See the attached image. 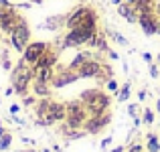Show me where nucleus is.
Segmentation results:
<instances>
[{"label": "nucleus", "instance_id": "obj_48", "mask_svg": "<svg viewBox=\"0 0 160 152\" xmlns=\"http://www.w3.org/2000/svg\"><path fill=\"white\" fill-rule=\"evenodd\" d=\"M158 35H160V18H158Z\"/></svg>", "mask_w": 160, "mask_h": 152}, {"label": "nucleus", "instance_id": "obj_36", "mask_svg": "<svg viewBox=\"0 0 160 152\" xmlns=\"http://www.w3.org/2000/svg\"><path fill=\"white\" fill-rule=\"evenodd\" d=\"M0 6H2V8H12L14 4H12V2H8V0H0Z\"/></svg>", "mask_w": 160, "mask_h": 152}, {"label": "nucleus", "instance_id": "obj_12", "mask_svg": "<svg viewBox=\"0 0 160 152\" xmlns=\"http://www.w3.org/2000/svg\"><path fill=\"white\" fill-rule=\"evenodd\" d=\"M89 10H91V6H77L75 10H71L69 14H67L65 27H67V28H75V27H79V24L85 20V16L89 14Z\"/></svg>", "mask_w": 160, "mask_h": 152}, {"label": "nucleus", "instance_id": "obj_35", "mask_svg": "<svg viewBox=\"0 0 160 152\" xmlns=\"http://www.w3.org/2000/svg\"><path fill=\"white\" fill-rule=\"evenodd\" d=\"M140 126H142V118H140V116H136V118H134V130H138Z\"/></svg>", "mask_w": 160, "mask_h": 152}, {"label": "nucleus", "instance_id": "obj_46", "mask_svg": "<svg viewBox=\"0 0 160 152\" xmlns=\"http://www.w3.org/2000/svg\"><path fill=\"white\" fill-rule=\"evenodd\" d=\"M156 61H158V67H160V53L156 55Z\"/></svg>", "mask_w": 160, "mask_h": 152}, {"label": "nucleus", "instance_id": "obj_45", "mask_svg": "<svg viewBox=\"0 0 160 152\" xmlns=\"http://www.w3.org/2000/svg\"><path fill=\"white\" fill-rule=\"evenodd\" d=\"M31 2H35V4H43V0H31Z\"/></svg>", "mask_w": 160, "mask_h": 152}, {"label": "nucleus", "instance_id": "obj_19", "mask_svg": "<svg viewBox=\"0 0 160 152\" xmlns=\"http://www.w3.org/2000/svg\"><path fill=\"white\" fill-rule=\"evenodd\" d=\"M89 59H93V53H89V51H79V53L71 59V63L67 67H69V69H73V71H77L79 67H81L83 63H87Z\"/></svg>", "mask_w": 160, "mask_h": 152}, {"label": "nucleus", "instance_id": "obj_42", "mask_svg": "<svg viewBox=\"0 0 160 152\" xmlns=\"http://www.w3.org/2000/svg\"><path fill=\"white\" fill-rule=\"evenodd\" d=\"M109 2H112L113 6H118V4H122V2H124V0H109Z\"/></svg>", "mask_w": 160, "mask_h": 152}, {"label": "nucleus", "instance_id": "obj_11", "mask_svg": "<svg viewBox=\"0 0 160 152\" xmlns=\"http://www.w3.org/2000/svg\"><path fill=\"white\" fill-rule=\"evenodd\" d=\"M138 24L142 27L144 35L148 37L158 35V18L154 16V12H140L138 14Z\"/></svg>", "mask_w": 160, "mask_h": 152}, {"label": "nucleus", "instance_id": "obj_9", "mask_svg": "<svg viewBox=\"0 0 160 152\" xmlns=\"http://www.w3.org/2000/svg\"><path fill=\"white\" fill-rule=\"evenodd\" d=\"M109 122H112V114L109 112L102 114V116H89L87 122H85V126H83V130H85L87 134H99Z\"/></svg>", "mask_w": 160, "mask_h": 152}, {"label": "nucleus", "instance_id": "obj_50", "mask_svg": "<svg viewBox=\"0 0 160 152\" xmlns=\"http://www.w3.org/2000/svg\"><path fill=\"white\" fill-rule=\"evenodd\" d=\"M57 152H61V150H57Z\"/></svg>", "mask_w": 160, "mask_h": 152}, {"label": "nucleus", "instance_id": "obj_51", "mask_svg": "<svg viewBox=\"0 0 160 152\" xmlns=\"http://www.w3.org/2000/svg\"><path fill=\"white\" fill-rule=\"evenodd\" d=\"M0 104H2V101H0Z\"/></svg>", "mask_w": 160, "mask_h": 152}, {"label": "nucleus", "instance_id": "obj_21", "mask_svg": "<svg viewBox=\"0 0 160 152\" xmlns=\"http://www.w3.org/2000/svg\"><path fill=\"white\" fill-rule=\"evenodd\" d=\"M130 91H132V83H130V81H126L124 85L120 87V94L116 95V98H118V101H120V104L128 101V99H130Z\"/></svg>", "mask_w": 160, "mask_h": 152}, {"label": "nucleus", "instance_id": "obj_14", "mask_svg": "<svg viewBox=\"0 0 160 152\" xmlns=\"http://www.w3.org/2000/svg\"><path fill=\"white\" fill-rule=\"evenodd\" d=\"M32 71H35V79H39V81H47L51 83L53 77H55V67H39V65H32Z\"/></svg>", "mask_w": 160, "mask_h": 152}, {"label": "nucleus", "instance_id": "obj_4", "mask_svg": "<svg viewBox=\"0 0 160 152\" xmlns=\"http://www.w3.org/2000/svg\"><path fill=\"white\" fill-rule=\"evenodd\" d=\"M98 33V28H87V27H75L69 28V33H65L61 39V49H77L87 45V41Z\"/></svg>", "mask_w": 160, "mask_h": 152}, {"label": "nucleus", "instance_id": "obj_2", "mask_svg": "<svg viewBox=\"0 0 160 152\" xmlns=\"http://www.w3.org/2000/svg\"><path fill=\"white\" fill-rule=\"evenodd\" d=\"M79 99L85 104L89 116H102V114H106L109 109V105H112V98H109L106 91H102L99 87L83 89L79 94Z\"/></svg>", "mask_w": 160, "mask_h": 152}, {"label": "nucleus", "instance_id": "obj_37", "mask_svg": "<svg viewBox=\"0 0 160 152\" xmlns=\"http://www.w3.org/2000/svg\"><path fill=\"white\" fill-rule=\"evenodd\" d=\"M144 99H146V89L138 91V101H144Z\"/></svg>", "mask_w": 160, "mask_h": 152}, {"label": "nucleus", "instance_id": "obj_23", "mask_svg": "<svg viewBox=\"0 0 160 152\" xmlns=\"http://www.w3.org/2000/svg\"><path fill=\"white\" fill-rule=\"evenodd\" d=\"M10 144H12V134L6 132L2 138H0V152H6L8 148H10Z\"/></svg>", "mask_w": 160, "mask_h": 152}, {"label": "nucleus", "instance_id": "obj_41", "mask_svg": "<svg viewBox=\"0 0 160 152\" xmlns=\"http://www.w3.org/2000/svg\"><path fill=\"white\" fill-rule=\"evenodd\" d=\"M6 132H8V130L4 128V126H2V122H0V138H2V136H4V134H6Z\"/></svg>", "mask_w": 160, "mask_h": 152}, {"label": "nucleus", "instance_id": "obj_18", "mask_svg": "<svg viewBox=\"0 0 160 152\" xmlns=\"http://www.w3.org/2000/svg\"><path fill=\"white\" fill-rule=\"evenodd\" d=\"M57 59H59L57 51H53L51 47H49L47 51H45V55L35 63V65H39V67H55V65H57Z\"/></svg>", "mask_w": 160, "mask_h": 152}, {"label": "nucleus", "instance_id": "obj_20", "mask_svg": "<svg viewBox=\"0 0 160 152\" xmlns=\"http://www.w3.org/2000/svg\"><path fill=\"white\" fill-rule=\"evenodd\" d=\"M146 150L148 152H160V142H158V136L150 132L146 136Z\"/></svg>", "mask_w": 160, "mask_h": 152}, {"label": "nucleus", "instance_id": "obj_49", "mask_svg": "<svg viewBox=\"0 0 160 152\" xmlns=\"http://www.w3.org/2000/svg\"><path fill=\"white\" fill-rule=\"evenodd\" d=\"M43 152H51V150H49V148H45V150H43Z\"/></svg>", "mask_w": 160, "mask_h": 152}, {"label": "nucleus", "instance_id": "obj_28", "mask_svg": "<svg viewBox=\"0 0 160 152\" xmlns=\"http://www.w3.org/2000/svg\"><path fill=\"white\" fill-rule=\"evenodd\" d=\"M148 69H150V77H152V79H158V77H160V67H158V65L150 63Z\"/></svg>", "mask_w": 160, "mask_h": 152}, {"label": "nucleus", "instance_id": "obj_26", "mask_svg": "<svg viewBox=\"0 0 160 152\" xmlns=\"http://www.w3.org/2000/svg\"><path fill=\"white\" fill-rule=\"evenodd\" d=\"M0 57H2V69H4V71H12V61L8 59V51H6V49L0 53Z\"/></svg>", "mask_w": 160, "mask_h": 152}, {"label": "nucleus", "instance_id": "obj_10", "mask_svg": "<svg viewBox=\"0 0 160 152\" xmlns=\"http://www.w3.org/2000/svg\"><path fill=\"white\" fill-rule=\"evenodd\" d=\"M102 71H103V63L98 61V59H89L77 69V73H79V79H91V77H99Z\"/></svg>", "mask_w": 160, "mask_h": 152}, {"label": "nucleus", "instance_id": "obj_6", "mask_svg": "<svg viewBox=\"0 0 160 152\" xmlns=\"http://www.w3.org/2000/svg\"><path fill=\"white\" fill-rule=\"evenodd\" d=\"M20 20H22V16H18V12H16L14 6L12 8H2L0 6V33L10 35V33L18 27Z\"/></svg>", "mask_w": 160, "mask_h": 152}, {"label": "nucleus", "instance_id": "obj_39", "mask_svg": "<svg viewBox=\"0 0 160 152\" xmlns=\"http://www.w3.org/2000/svg\"><path fill=\"white\" fill-rule=\"evenodd\" d=\"M109 152H126V146H116V148H112Z\"/></svg>", "mask_w": 160, "mask_h": 152}, {"label": "nucleus", "instance_id": "obj_44", "mask_svg": "<svg viewBox=\"0 0 160 152\" xmlns=\"http://www.w3.org/2000/svg\"><path fill=\"white\" fill-rule=\"evenodd\" d=\"M156 14L160 16V2H156Z\"/></svg>", "mask_w": 160, "mask_h": 152}, {"label": "nucleus", "instance_id": "obj_16", "mask_svg": "<svg viewBox=\"0 0 160 152\" xmlns=\"http://www.w3.org/2000/svg\"><path fill=\"white\" fill-rule=\"evenodd\" d=\"M118 14L122 16V18H126L130 24H134V23H138V12L134 10L130 4H126V2H122V4H118Z\"/></svg>", "mask_w": 160, "mask_h": 152}, {"label": "nucleus", "instance_id": "obj_8", "mask_svg": "<svg viewBox=\"0 0 160 152\" xmlns=\"http://www.w3.org/2000/svg\"><path fill=\"white\" fill-rule=\"evenodd\" d=\"M57 73H55V77H53V81H51V85L55 87V89H61V87H65V85H71V83H75L79 79V73L77 71H73V69H69V67H59V69H55Z\"/></svg>", "mask_w": 160, "mask_h": 152}, {"label": "nucleus", "instance_id": "obj_1", "mask_svg": "<svg viewBox=\"0 0 160 152\" xmlns=\"http://www.w3.org/2000/svg\"><path fill=\"white\" fill-rule=\"evenodd\" d=\"M35 79V71H32V65H28L24 59H20L10 71V85L14 87V94L24 98L31 89V83Z\"/></svg>", "mask_w": 160, "mask_h": 152}, {"label": "nucleus", "instance_id": "obj_5", "mask_svg": "<svg viewBox=\"0 0 160 152\" xmlns=\"http://www.w3.org/2000/svg\"><path fill=\"white\" fill-rule=\"evenodd\" d=\"M8 39H10V47L16 51V53H22L24 49H27V45L31 43V28H28L27 20H20L18 27L14 28V31L8 35Z\"/></svg>", "mask_w": 160, "mask_h": 152}, {"label": "nucleus", "instance_id": "obj_24", "mask_svg": "<svg viewBox=\"0 0 160 152\" xmlns=\"http://www.w3.org/2000/svg\"><path fill=\"white\" fill-rule=\"evenodd\" d=\"M142 122H144V124H148V126L154 124V112L150 108H146L144 112H142Z\"/></svg>", "mask_w": 160, "mask_h": 152}, {"label": "nucleus", "instance_id": "obj_15", "mask_svg": "<svg viewBox=\"0 0 160 152\" xmlns=\"http://www.w3.org/2000/svg\"><path fill=\"white\" fill-rule=\"evenodd\" d=\"M65 20L67 16H47V20L43 24H39V28L41 31H57V28L65 27Z\"/></svg>", "mask_w": 160, "mask_h": 152}, {"label": "nucleus", "instance_id": "obj_22", "mask_svg": "<svg viewBox=\"0 0 160 152\" xmlns=\"http://www.w3.org/2000/svg\"><path fill=\"white\" fill-rule=\"evenodd\" d=\"M106 35H108L112 41H116L118 45H122V47H128V45H130V43H128V39H126L124 35H120L118 31H106Z\"/></svg>", "mask_w": 160, "mask_h": 152}, {"label": "nucleus", "instance_id": "obj_25", "mask_svg": "<svg viewBox=\"0 0 160 152\" xmlns=\"http://www.w3.org/2000/svg\"><path fill=\"white\" fill-rule=\"evenodd\" d=\"M106 87H108V91H112V94H116V95L120 94V83H118L113 77H109L106 81Z\"/></svg>", "mask_w": 160, "mask_h": 152}, {"label": "nucleus", "instance_id": "obj_30", "mask_svg": "<svg viewBox=\"0 0 160 152\" xmlns=\"http://www.w3.org/2000/svg\"><path fill=\"white\" fill-rule=\"evenodd\" d=\"M144 150H146V148H144L142 144H130L128 148H126V152H144Z\"/></svg>", "mask_w": 160, "mask_h": 152}, {"label": "nucleus", "instance_id": "obj_40", "mask_svg": "<svg viewBox=\"0 0 160 152\" xmlns=\"http://www.w3.org/2000/svg\"><path fill=\"white\" fill-rule=\"evenodd\" d=\"M22 142L27 146H35V140H31V138H22Z\"/></svg>", "mask_w": 160, "mask_h": 152}, {"label": "nucleus", "instance_id": "obj_7", "mask_svg": "<svg viewBox=\"0 0 160 152\" xmlns=\"http://www.w3.org/2000/svg\"><path fill=\"white\" fill-rule=\"evenodd\" d=\"M49 47H51V45L45 43V41H35V43L31 41V43L27 45V49L22 51V59L28 63V65H35V63L45 55V51H47Z\"/></svg>", "mask_w": 160, "mask_h": 152}, {"label": "nucleus", "instance_id": "obj_33", "mask_svg": "<svg viewBox=\"0 0 160 152\" xmlns=\"http://www.w3.org/2000/svg\"><path fill=\"white\" fill-rule=\"evenodd\" d=\"M108 57H109V59H112V61H120V55H118V53H116V51H112V49H109V51H108Z\"/></svg>", "mask_w": 160, "mask_h": 152}, {"label": "nucleus", "instance_id": "obj_17", "mask_svg": "<svg viewBox=\"0 0 160 152\" xmlns=\"http://www.w3.org/2000/svg\"><path fill=\"white\" fill-rule=\"evenodd\" d=\"M49 112H51V116H53L55 122H65V118H67V108H65V104L51 99V108H49Z\"/></svg>", "mask_w": 160, "mask_h": 152}, {"label": "nucleus", "instance_id": "obj_31", "mask_svg": "<svg viewBox=\"0 0 160 152\" xmlns=\"http://www.w3.org/2000/svg\"><path fill=\"white\" fill-rule=\"evenodd\" d=\"M109 144H112V136L103 138V140H102V144H99V148H102V150H108V148H109Z\"/></svg>", "mask_w": 160, "mask_h": 152}, {"label": "nucleus", "instance_id": "obj_3", "mask_svg": "<svg viewBox=\"0 0 160 152\" xmlns=\"http://www.w3.org/2000/svg\"><path fill=\"white\" fill-rule=\"evenodd\" d=\"M67 108V118H65V126L71 130H81L83 126H85L87 118H89V112H87L85 104H83L81 99H71L65 104Z\"/></svg>", "mask_w": 160, "mask_h": 152}, {"label": "nucleus", "instance_id": "obj_34", "mask_svg": "<svg viewBox=\"0 0 160 152\" xmlns=\"http://www.w3.org/2000/svg\"><path fill=\"white\" fill-rule=\"evenodd\" d=\"M142 59H144V61L148 63V65H150V63H154V57H152L150 53H142Z\"/></svg>", "mask_w": 160, "mask_h": 152}, {"label": "nucleus", "instance_id": "obj_38", "mask_svg": "<svg viewBox=\"0 0 160 152\" xmlns=\"http://www.w3.org/2000/svg\"><path fill=\"white\" fill-rule=\"evenodd\" d=\"M4 95H8V98H10V95H14V87H6V91H4Z\"/></svg>", "mask_w": 160, "mask_h": 152}, {"label": "nucleus", "instance_id": "obj_47", "mask_svg": "<svg viewBox=\"0 0 160 152\" xmlns=\"http://www.w3.org/2000/svg\"><path fill=\"white\" fill-rule=\"evenodd\" d=\"M24 152H37L35 148H28V150H24Z\"/></svg>", "mask_w": 160, "mask_h": 152}, {"label": "nucleus", "instance_id": "obj_43", "mask_svg": "<svg viewBox=\"0 0 160 152\" xmlns=\"http://www.w3.org/2000/svg\"><path fill=\"white\" fill-rule=\"evenodd\" d=\"M156 112H158V116H160V95H158V101H156Z\"/></svg>", "mask_w": 160, "mask_h": 152}, {"label": "nucleus", "instance_id": "obj_32", "mask_svg": "<svg viewBox=\"0 0 160 152\" xmlns=\"http://www.w3.org/2000/svg\"><path fill=\"white\" fill-rule=\"evenodd\" d=\"M18 112H20V105L18 104H12L10 105V116H18Z\"/></svg>", "mask_w": 160, "mask_h": 152}, {"label": "nucleus", "instance_id": "obj_13", "mask_svg": "<svg viewBox=\"0 0 160 152\" xmlns=\"http://www.w3.org/2000/svg\"><path fill=\"white\" fill-rule=\"evenodd\" d=\"M31 89H32V94H35L37 98H49V95H51L53 85H51V83H47V81H39V79H32Z\"/></svg>", "mask_w": 160, "mask_h": 152}, {"label": "nucleus", "instance_id": "obj_29", "mask_svg": "<svg viewBox=\"0 0 160 152\" xmlns=\"http://www.w3.org/2000/svg\"><path fill=\"white\" fill-rule=\"evenodd\" d=\"M138 109H140V105H138V104H130V105H128V116L136 118V116H138Z\"/></svg>", "mask_w": 160, "mask_h": 152}, {"label": "nucleus", "instance_id": "obj_27", "mask_svg": "<svg viewBox=\"0 0 160 152\" xmlns=\"http://www.w3.org/2000/svg\"><path fill=\"white\" fill-rule=\"evenodd\" d=\"M37 101H39V99H37V95L35 94H32V95H24V98H22V105H24V108H31V105H35L37 104Z\"/></svg>", "mask_w": 160, "mask_h": 152}]
</instances>
